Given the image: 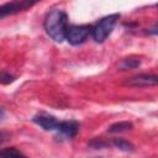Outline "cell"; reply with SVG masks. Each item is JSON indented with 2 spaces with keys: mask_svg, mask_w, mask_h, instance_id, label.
<instances>
[{
  "mask_svg": "<svg viewBox=\"0 0 158 158\" xmlns=\"http://www.w3.org/2000/svg\"><path fill=\"white\" fill-rule=\"evenodd\" d=\"M0 158H27L16 148L0 149Z\"/></svg>",
  "mask_w": 158,
  "mask_h": 158,
  "instance_id": "cell-9",
  "label": "cell"
},
{
  "mask_svg": "<svg viewBox=\"0 0 158 158\" xmlns=\"http://www.w3.org/2000/svg\"><path fill=\"white\" fill-rule=\"evenodd\" d=\"M78 128H79V126H78L77 122H74V121H64V122H59L57 131L63 133L65 137L72 138V137H74L77 135Z\"/></svg>",
  "mask_w": 158,
  "mask_h": 158,
  "instance_id": "cell-7",
  "label": "cell"
},
{
  "mask_svg": "<svg viewBox=\"0 0 158 158\" xmlns=\"http://www.w3.org/2000/svg\"><path fill=\"white\" fill-rule=\"evenodd\" d=\"M118 17H120V15H117V14L105 16L91 28L93 38L96 43H102L110 36V33L112 32Z\"/></svg>",
  "mask_w": 158,
  "mask_h": 158,
  "instance_id": "cell-2",
  "label": "cell"
},
{
  "mask_svg": "<svg viewBox=\"0 0 158 158\" xmlns=\"http://www.w3.org/2000/svg\"><path fill=\"white\" fill-rule=\"evenodd\" d=\"M112 143L120 151H123V152H132L133 151V146L128 141H125L122 138H116V139H114Z\"/></svg>",
  "mask_w": 158,
  "mask_h": 158,
  "instance_id": "cell-10",
  "label": "cell"
},
{
  "mask_svg": "<svg viewBox=\"0 0 158 158\" xmlns=\"http://www.w3.org/2000/svg\"><path fill=\"white\" fill-rule=\"evenodd\" d=\"M133 125L131 122H127V121H122V122H116L114 125H111L109 127V132L111 133H117V132H126V131H130L132 130Z\"/></svg>",
  "mask_w": 158,
  "mask_h": 158,
  "instance_id": "cell-8",
  "label": "cell"
},
{
  "mask_svg": "<svg viewBox=\"0 0 158 158\" xmlns=\"http://www.w3.org/2000/svg\"><path fill=\"white\" fill-rule=\"evenodd\" d=\"M68 28L67 14L62 10L51 11L44 20V30L47 35L56 42H63L65 40V31Z\"/></svg>",
  "mask_w": 158,
  "mask_h": 158,
  "instance_id": "cell-1",
  "label": "cell"
},
{
  "mask_svg": "<svg viewBox=\"0 0 158 158\" xmlns=\"http://www.w3.org/2000/svg\"><path fill=\"white\" fill-rule=\"evenodd\" d=\"M128 85L132 86H149V85H156L157 84V77L156 75H149V74H141L137 77H132L127 80Z\"/></svg>",
  "mask_w": 158,
  "mask_h": 158,
  "instance_id": "cell-6",
  "label": "cell"
},
{
  "mask_svg": "<svg viewBox=\"0 0 158 158\" xmlns=\"http://www.w3.org/2000/svg\"><path fill=\"white\" fill-rule=\"evenodd\" d=\"M90 146L94 147V148H101V147L105 146V143L102 141H100V139H94L93 142H90Z\"/></svg>",
  "mask_w": 158,
  "mask_h": 158,
  "instance_id": "cell-13",
  "label": "cell"
},
{
  "mask_svg": "<svg viewBox=\"0 0 158 158\" xmlns=\"http://www.w3.org/2000/svg\"><path fill=\"white\" fill-rule=\"evenodd\" d=\"M91 32V28L89 26H77V25H73V26H69L65 31V40L73 44V46H78V44H81L83 42L86 41L88 36L90 35Z\"/></svg>",
  "mask_w": 158,
  "mask_h": 158,
  "instance_id": "cell-3",
  "label": "cell"
},
{
  "mask_svg": "<svg viewBox=\"0 0 158 158\" xmlns=\"http://www.w3.org/2000/svg\"><path fill=\"white\" fill-rule=\"evenodd\" d=\"M31 5H32V2H28V1H14V2L4 4L0 6V19L6 17L12 14H16L19 11H22Z\"/></svg>",
  "mask_w": 158,
  "mask_h": 158,
  "instance_id": "cell-4",
  "label": "cell"
},
{
  "mask_svg": "<svg viewBox=\"0 0 158 158\" xmlns=\"http://www.w3.org/2000/svg\"><path fill=\"white\" fill-rule=\"evenodd\" d=\"M32 120L36 125H38L44 131H54V130L58 128V125H59V122L53 116H49V115H46V114L36 115V116H33Z\"/></svg>",
  "mask_w": 158,
  "mask_h": 158,
  "instance_id": "cell-5",
  "label": "cell"
},
{
  "mask_svg": "<svg viewBox=\"0 0 158 158\" xmlns=\"http://www.w3.org/2000/svg\"><path fill=\"white\" fill-rule=\"evenodd\" d=\"M141 64L139 59H133V58H126V59H122L121 63L118 64V68L120 69H133V68H137L138 65Z\"/></svg>",
  "mask_w": 158,
  "mask_h": 158,
  "instance_id": "cell-11",
  "label": "cell"
},
{
  "mask_svg": "<svg viewBox=\"0 0 158 158\" xmlns=\"http://www.w3.org/2000/svg\"><path fill=\"white\" fill-rule=\"evenodd\" d=\"M5 139H6V135H5L4 132H0V143L4 142Z\"/></svg>",
  "mask_w": 158,
  "mask_h": 158,
  "instance_id": "cell-14",
  "label": "cell"
},
{
  "mask_svg": "<svg viewBox=\"0 0 158 158\" xmlns=\"http://www.w3.org/2000/svg\"><path fill=\"white\" fill-rule=\"evenodd\" d=\"M14 80H15V78L11 74H9L6 72H0V83L1 84H10Z\"/></svg>",
  "mask_w": 158,
  "mask_h": 158,
  "instance_id": "cell-12",
  "label": "cell"
}]
</instances>
